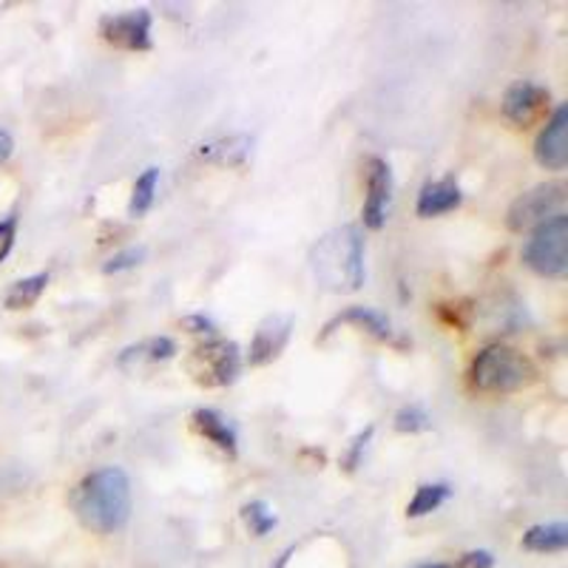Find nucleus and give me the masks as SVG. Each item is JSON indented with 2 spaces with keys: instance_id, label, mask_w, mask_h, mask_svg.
I'll return each mask as SVG.
<instances>
[{
  "instance_id": "1",
  "label": "nucleus",
  "mask_w": 568,
  "mask_h": 568,
  "mask_svg": "<svg viewBox=\"0 0 568 568\" xmlns=\"http://www.w3.org/2000/svg\"><path fill=\"white\" fill-rule=\"evenodd\" d=\"M71 509L85 531L100 537L123 531L131 520V480L120 466H100L71 495Z\"/></svg>"
},
{
  "instance_id": "2",
  "label": "nucleus",
  "mask_w": 568,
  "mask_h": 568,
  "mask_svg": "<svg viewBox=\"0 0 568 568\" xmlns=\"http://www.w3.org/2000/svg\"><path fill=\"white\" fill-rule=\"evenodd\" d=\"M316 282L329 293H355L364 284V240L355 225L324 233L311 251Z\"/></svg>"
},
{
  "instance_id": "3",
  "label": "nucleus",
  "mask_w": 568,
  "mask_h": 568,
  "mask_svg": "<svg viewBox=\"0 0 568 568\" xmlns=\"http://www.w3.org/2000/svg\"><path fill=\"white\" fill-rule=\"evenodd\" d=\"M535 382V367L524 353L506 347V344H489L480 349L471 362V384L480 393H517Z\"/></svg>"
},
{
  "instance_id": "4",
  "label": "nucleus",
  "mask_w": 568,
  "mask_h": 568,
  "mask_svg": "<svg viewBox=\"0 0 568 568\" xmlns=\"http://www.w3.org/2000/svg\"><path fill=\"white\" fill-rule=\"evenodd\" d=\"M524 262L537 276L557 278L568 271V216L557 213L540 222L524 245Z\"/></svg>"
},
{
  "instance_id": "5",
  "label": "nucleus",
  "mask_w": 568,
  "mask_h": 568,
  "mask_svg": "<svg viewBox=\"0 0 568 568\" xmlns=\"http://www.w3.org/2000/svg\"><path fill=\"white\" fill-rule=\"evenodd\" d=\"M562 202H566V185L560 182H542L526 191L524 196H517L509 207V227L511 231H526V227H537L540 222L551 220L557 213H562Z\"/></svg>"
},
{
  "instance_id": "6",
  "label": "nucleus",
  "mask_w": 568,
  "mask_h": 568,
  "mask_svg": "<svg viewBox=\"0 0 568 568\" xmlns=\"http://www.w3.org/2000/svg\"><path fill=\"white\" fill-rule=\"evenodd\" d=\"M242 369L240 347L233 342H211L200 347L191 358V373L202 387H227L236 382Z\"/></svg>"
},
{
  "instance_id": "7",
  "label": "nucleus",
  "mask_w": 568,
  "mask_h": 568,
  "mask_svg": "<svg viewBox=\"0 0 568 568\" xmlns=\"http://www.w3.org/2000/svg\"><path fill=\"white\" fill-rule=\"evenodd\" d=\"M100 34L114 49L145 52V49H151V12L149 9H136V12L105 14L100 20Z\"/></svg>"
},
{
  "instance_id": "8",
  "label": "nucleus",
  "mask_w": 568,
  "mask_h": 568,
  "mask_svg": "<svg viewBox=\"0 0 568 568\" xmlns=\"http://www.w3.org/2000/svg\"><path fill=\"white\" fill-rule=\"evenodd\" d=\"M393 200V171L382 156H373L367 162V200H364L362 216L369 231H382Z\"/></svg>"
},
{
  "instance_id": "9",
  "label": "nucleus",
  "mask_w": 568,
  "mask_h": 568,
  "mask_svg": "<svg viewBox=\"0 0 568 568\" xmlns=\"http://www.w3.org/2000/svg\"><path fill=\"white\" fill-rule=\"evenodd\" d=\"M535 160L546 171H562L568 165V109L557 105L549 123L535 140Z\"/></svg>"
},
{
  "instance_id": "10",
  "label": "nucleus",
  "mask_w": 568,
  "mask_h": 568,
  "mask_svg": "<svg viewBox=\"0 0 568 568\" xmlns=\"http://www.w3.org/2000/svg\"><path fill=\"white\" fill-rule=\"evenodd\" d=\"M293 333V318L291 316H267L265 322L258 324L253 333L251 349H247V364L251 367H265V364L276 362L282 349L287 347Z\"/></svg>"
},
{
  "instance_id": "11",
  "label": "nucleus",
  "mask_w": 568,
  "mask_h": 568,
  "mask_svg": "<svg viewBox=\"0 0 568 568\" xmlns=\"http://www.w3.org/2000/svg\"><path fill=\"white\" fill-rule=\"evenodd\" d=\"M549 105V89L546 85L529 83V80H520V83L511 85L504 98V114L509 116L515 125H531L535 120H540V114Z\"/></svg>"
},
{
  "instance_id": "12",
  "label": "nucleus",
  "mask_w": 568,
  "mask_h": 568,
  "mask_svg": "<svg viewBox=\"0 0 568 568\" xmlns=\"http://www.w3.org/2000/svg\"><path fill=\"white\" fill-rule=\"evenodd\" d=\"M464 202V191L455 180H438V182H426L418 194V216L424 220H433V216H444V213L455 211Z\"/></svg>"
},
{
  "instance_id": "13",
  "label": "nucleus",
  "mask_w": 568,
  "mask_h": 568,
  "mask_svg": "<svg viewBox=\"0 0 568 568\" xmlns=\"http://www.w3.org/2000/svg\"><path fill=\"white\" fill-rule=\"evenodd\" d=\"M342 324H355V327L367 329L369 336L384 338V342L393 338V324H389V318L384 316V313L373 311V307H362V304H355V307H347L344 313H338V316L324 327L322 338H327L329 333H333L336 327H342Z\"/></svg>"
},
{
  "instance_id": "14",
  "label": "nucleus",
  "mask_w": 568,
  "mask_h": 568,
  "mask_svg": "<svg viewBox=\"0 0 568 568\" xmlns=\"http://www.w3.org/2000/svg\"><path fill=\"white\" fill-rule=\"evenodd\" d=\"M520 546L531 555H557L566 551L568 546V526L562 520H551V524H535L524 531Z\"/></svg>"
},
{
  "instance_id": "15",
  "label": "nucleus",
  "mask_w": 568,
  "mask_h": 568,
  "mask_svg": "<svg viewBox=\"0 0 568 568\" xmlns=\"http://www.w3.org/2000/svg\"><path fill=\"white\" fill-rule=\"evenodd\" d=\"M194 426L196 433L202 435L205 440H211L216 449L227 455H236V429L227 424L225 415H220L216 409H196L194 413Z\"/></svg>"
},
{
  "instance_id": "16",
  "label": "nucleus",
  "mask_w": 568,
  "mask_h": 568,
  "mask_svg": "<svg viewBox=\"0 0 568 568\" xmlns=\"http://www.w3.org/2000/svg\"><path fill=\"white\" fill-rule=\"evenodd\" d=\"M176 353V344L174 338L169 336H154V338H145V342L134 344V347L123 349L120 353V367H129V364H134V367H140V364H156V362H169V358H174Z\"/></svg>"
},
{
  "instance_id": "17",
  "label": "nucleus",
  "mask_w": 568,
  "mask_h": 568,
  "mask_svg": "<svg viewBox=\"0 0 568 568\" xmlns=\"http://www.w3.org/2000/svg\"><path fill=\"white\" fill-rule=\"evenodd\" d=\"M45 284H49V273H34V276L18 278L3 296L7 311H27L32 304H38V298L43 296Z\"/></svg>"
},
{
  "instance_id": "18",
  "label": "nucleus",
  "mask_w": 568,
  "mask_h": 568,
  "mask_svg": "<svg viewBox=\"0 0 568 568\" xmlns=\"http://www.w3.org/2000/svg\"><path fill=\"white\" fill-rule=\"evenodd\" d=\"M449 495H453V489L446 484H424L415 489L413 500L407 504V517H413V520H418V517H426L433 515V511H438L440 506L449 500Z\"/></svg>"
},
{
  "instance_id": "19",
  "label": "nucleus",
  "mask_w": 568,
  "mask_h": 568,
  "mask_svg": "<svg viewBox=\"0 0 568 568\" xmlns=\"http://www.w3.org/2000/svg\"><path fill=\"white\" fill-rule=\"evenodd\" d=\"M247 149H251V140H247V136H227V140L202 145L200 154L205 156L207 162H216V165H236V162L245 160Z\"/></svg>"
},
{
  "instance_id": "20",
  "label": "nucleus",
  "mask_w": 568,
  "mask_h": 568,
  "mask_svg": "<svg viewBox=\"0 0 568 568\" xmlns=\"http://www.w3.org/2000/svg\"><path fill=\"white\" fill-rule=\"evenodd\" d=\"M156 185H160V169H145L134 182V191H131V202H129V216L140 220L145 213L151 211L156 196Z\"/></svg>"
},
{
  "instance_id": "21",
  "label": "nucleus",
  "mask_w": 568,
  "mask_h": 568,
  "mask_svg": "<svg viewBox=\"0 0 568 568\" xmlns=\"http://www.w3.org/2000/svg\"><path fill=\"white\" fill-rule=\"evenodd\" d=\"M242 520L253 537H267L278 526L276 511L265 500H251V504L242 506Z\"/></svg>"
},
{
  "instance_id": "22",
  "label": "nucleus",
  "mask_w": 568,
  "mask_h": 568,
  "mask_svg": "<svg viewBox=\"0 0 568 568\" xmlns=\"http://www.w3.org/2000/svg\"><path fill=\"white\" fill-rule=\"evenodd\" d=\"M429 424H433V418H429L426 409L418 407V404H409V407L398 409V415H395V429H398V433H426Z\"/></svg>"
},
{
  "instance_id": "23",
  "label": "nucleus",
  "mask_w": 568,
  "mask_h": 568,
  "mask_svg": "<svg viewBox=\"0 0 568 568\" xmlns=\"http://www.w3.org/2000/svg\"><path fill=\"white\" fill-rule=\"evenodd\" d=\"M145 258V247H129V251H120L109 258L103 265V273H123L136 267Z\"/></svg>"
},
{
  "instance_id": "24",
  "label": "nucleus",
  "mask_w": 568,
  "mask_h": 568,
  "mask_svg": "<svg viewBox=\"0 0 568 568\" xmlns=\"http://www.w3.org/2000/svg\"><path fill=\"white\" fill-rule=\"evenodd\" d=\"M373 426H367V429H362V433L355 435L353 440H349V449H347V455H344V469L347 471H353L355 466L362 464V458H364V453H367V444H369V438H373Z\"/></svg>"
},
{
  "instance_id": "25",
  "label": "nucleus",
  "mask_w": 568,
  "mask_h": 568,
  "mask_svg": "<svg viewBox=\"0 0 568 568\" xmlns=\"http://www.w3.org/2000/svg\"><path fill=\"white\" fill-rule=\"evenodd\" d=\"M14 236H18V220H14V216L0 220V265H3L9 253H12Z\"/></svg>"
},
{
  "instance_id": "26",
  "label": "nucleus",
  "mask_w": 568,
  "mask_h": 568,
  "mask_svg": "<svg viewBox=\"0 0 568 568\" xmlns=\"http://www.w3.org/2000/svg\"><path fill=\"white\" fill-rule=\"evenodd\" d=\"M455 568H495V555L489 549H471L458 557Z\"/></svg>"
},
{
  "instance_id": "27",
  "label": "nucleus",
  "mask_w": 568,
  "mask_h": 568,
  "mask_svg": "<svg viewBox=\"0 0 568 568\" xmlns=\"http://www.w3.org/2000/svg\"><path fill=\"white\" fill-rule=\"evenodd\" d=\"M185 327H191V333H213V322L205 316H187Z\"/></svg>"
},
{
  "instance_id": "28",
  "label": "nucleus",
  "mask_w": 568,
  "mask_h": 568,
  "mask_svg": "<svg viewBox=\"0 0 568 568\" xmlns=\"http://www.w3.org/2000/svg\"><path fill=\"white\" fill-rule=\"evenodd\" d=\"M12 151H14L12 134H9V131L0 129V165H3V162H7L9 156H12Z\"/></svg>"
},
{
  "instance_id": "29",
  "label": "nucleus",
  "mask_w": 568,
  "mask_h": 568,
  "mask_svg": "<svg viewBox=\"0 0 568 568\" xmlns=\"http://www.w3.org/2000/svg\"><path fill=\"white\" fill-rule=\"evenodd\" d=\"M413 568H455V562H444V560H429V562H418Z\"/></svg>"
}]
</instances>
